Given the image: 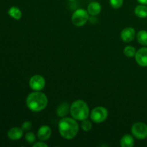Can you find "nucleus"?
I'll use <instances>...</instances> for the list:
<instances>
[{"label": "nucleus", "instance_id": "412c9836", "mask_svg": "<svg viewBox=\"0 0 147 147\" xmlns=\"http://www.w3.org/2000/svg\"><path fill=\"white\" fill-rule=\"evenodd\" d=\"M111 6L114 9H119L122 6L123 0H109Z\"/></svg>", "mask_w": 147, "mask_h": 147}, {"label": "nucleus", "instance_id": "393cba45", "mask_svg": "<svg viewBox=\"0 0 147 147\" xmlns=\"http://www.w3.org/2000/svg\"><path fill=\"white\" fill-rule=\"evenodd\" d=\"M69 1H75V0H69Z\"/></svg>", "mask_w": 147, "mask_h": 147}, {"label": "nucleus", "instance_id": "4468645a", "mask_svg": "<svg viewBox=\"0 0 147 147\" xmlns=\"http://www.w3.org/2000/svg\"><path fill=\"white\" fill-rule=\"evenodd\" d=\"M134 12L138 17H140V18L147 17V7L145 4L138 5L135 8Z\"/></svg>", "mask_w": 147, "mask_h": 147}, {"label": "nucleus", "instance_id": "f257e3e1", "mask_svg": "<svg viewBox=\"0 0 147 147\" xmlns=\"http://www.w3.org/2000/svg\"><path fill=\"white\" fill-rule=\"evenodd\" d=\"M79 126L76 120L71 118H64L58 123L60 135L66 139H71L77 135Z\"/></svg>", "mask_w": 147, "mask_h": 147}, {"label": "nucleus", "instance_id": "423d86ee", "mask_svg": "<svg viewBox=\"0 0 147 147\" xmlns=\"http://www.w3.org/2000/svg\"><path fill=\"white\" fill-rule=\"evenodd\" d=\"M131 132L137 139H145L147 137V125L142 122H137L132 126Z\"/></svg>", "mask_w": 147, "mask_h": 147}, {"label": "nucleus", "instance_id": "6e6552de", "mask_svg": "<svg viewBox=\"0 0 147 147\" xmlns=\"http://www.w3.org/2000/svg\"><path fill=\"white\" fill-rule=\"evenodd\" d=\"M136 61L142 67H147V47L140 48L135 55Z\"/></svg>", "mask_w": 147, "mask_h": 147}, {"label": "nucleus", "instance_id": "9d476101", "mask_svg": "<svg viewBox=\"0 0 147 147\" xmlns=\"http://www.w3.org/2000/svg\"><path fill=\"white\" fill-rule=\"evenodd\" d=\"M52 131L48 126H42L38 129L37 137L41 141H46L51 136Z\"/></svg>", "mask_w": 147, "mask_h": 147}, {"label": "nucleus", "instance_id": "4be33fe9", "mask_svg": "<svg viewBox=\"0 0 147 147\" xmlns=\"http://www.w3.org/2000/svg\"><path fill=\"white\" fill-rule=\"evenodd\" d=\"M32 128V123L30 121H25L23 123L22 126V129L23 131H29Z\"/></svg>", "mask_w": 147, "mask_h": 147}, {"label": "nucleus", "instance_id": "f8f14e48", "mask_svg": "<svg viewBox=\"0 0 147 147\" xmlns=\"http://www.w3.org/2000/svg\"><path fill=\"white\" fill-rule=\"evenodd\" d=\"M101 11V5L97 1H92L88 6V12L90 15L96 16Z\"/></svg>", "mask_w": 147, "mask_h": 147}, {"label": "nucleus", "instance_id": "5701e85b", "mask_svg": "<svg viewBox=\"0 0 147 147\" xmlns=\"http://www.w3.org/2000/svg\"><path fill=\"white\" fill-rule=\"evenodd\" d=\"M33 147H47V145L43 142H37L33 144Z\"/></svg>", "mask_w": 147, "mask_h": 147}, {"label": "nucleus", "instance_id": "7ed1b4c3", "mask_svg": "<svg viewBox=\"0 0 147 147\" xmlns=\"http://www.w3.org/2000/svg\"><path fill=\"white\" fill-rule=\"evenodd\" d=\"M70 113L74 119L78 121L86 120L89 116L88 106L83 100H76L70 106Z\"/></svg>", "mask_w": 147, "mask_h": 147}, {"label": "nucleus", "instance_id": "a211bd4d", "mask_svg": "<svg viewBox=\"0 0 147 147\" xmlns=\"http://www.w3.org/2000/svg\"><path fill=\"white\" fill-rule=\"evenodd\" d=\"M136 53V49L134 47H132V46H127V47H125L124 50H123V53L128 57H134Z\"/></svg>", "mask_w": 147, "mask_h": 147}, {"label": "nucleus", "instance_id": "aec40b11", "mask_svg": "<svg viewBox=\"0 0 147 147\" xmlns=\"http://www.w3.org/2000/svg\"><path fill=\"white\" fill-rule=\"evenodd\" d=\"M25 140L28 144H33L36 140V136L32 132H27L25 135Z\"/></svg>", "mask_w": 147, "mask_h": 147}, {"label": "nucleus", "instance_id": "dca6fc26", "mask_svg": "<svg viewBox=\"0 0 147 147\" xmlns=\"http://www.w3.org/2000/svg\"><path fill=\"white\" fill-rule=\"evenodd\" d=\"M9 15L14 20H20L22 17V11L18 7H11L8 11Z\"/></svg>", "mask_w": 147, "mask_h": 147}, {"label": "nucleus", "instance_id": "39448f33", "mask_svg": "<svg viewBox=\"0 0 147 147\" xmlns=\"http://www.w3.org/2000/svg\"><path fill=\"white\" fill-rule=\"evenodd\" d=\"M108 111L106 108L98 106L92 111L90 114V119L95 123H101L104 121L108 117Z\"/></svg>", "mask_w": 147, "mask_h": 147}, {"label": "nucleus", "instance_id": "1a4fd4ad", "mask_svg": "<svg viewBox=\"0 0 147 147\" xmlns=\"http://www.w3.org/2000/svg\"><path fill=\"white\" fill-rule=\"evenodd\" d=\"M136 36V31L132 27H126L122 30L121 33V37L126 42H131Z\"/></svg>", "mask_w": 147, "mask_h": 147}, {"label": "nucleus", "instance_id": "2eb2a0df", "mask_svg": "<svg viewBox=\"0 0 147 147\" xmlns=\"http://www.w3.org/2000/svg\"><path fill=\"white\" fill-rule=\"evenodd\" d=\"M69 112V105L67 103H63L59 105L57 109V114L60 117H64Z\"/></svg>", "mask_w": 147, "mask_h": 147}, {"label": "nucleus", "instance_id": "20e7f679", "mask_svg": "<svg viewBox=\"0 0 147 147\" xmlns=\"http://www.w3.org/2000/svg\"><path fill=\"white\" fill-rule=\"evenodd\" d=\"M89 18L88 13L84 9H78L72 15V22L77 27H81L87 22Z\"/></svg>", "mask_w": 147, "mask_h": 147}, {"label": "nucleus", "instance_id": "b1692460", "mask_svg": "<svg viewBox=\"0 0 147 147\" xmlns=\"http://www.w3.org/2000/svg\"><path fill=\"white\" fill-rule=\"evenodd\" d=\"M137 1L142 4H145V5L147 4V0H137Z\"/></svg>", "mask_w": 147, "mask_h": 147}, {"label": "nucleus", "instance_id": "0eeeda50", "mask_svg": "<svg viewBox=\"0 0 147 147\" xmlns=\"http://www.w3.org/2000/svg\"><path fill=\"white\" fill-rule=\"evenodd\" d=\"M30 86L35 91H40L45 86V80L42 76L35 75L30 78Z\"/></svg>", "mask_w": 147, "mask_h": 147}, {"label": "nucleus", "instance_id": "f3484780", "mask_svg": "<svg viewBox=\"0 0 147 147\" xmlns=\"http://www.w3.org/2000/svg\"><path fill=\"white\" fill-rule=\"evenodd\" d=\"M136 39L141 45L147 46V31L146 30L139 31L136 35Z\"/></svg>", "mask_w": 147, "mask_h": 147}, {"label": "nucleus", "instance_id": "ddd939ff", "mask_svg": "<svg viewBox=\"0 0 147 147\" xmlns=\"http://www.w3.org/2000/svg\"><path fill=\"white\" fill-rule=\"evenodd\" d=\"M134 145V140L133 136L126 134L121 139V146L122 147H132Z\"/></svg>", "mask_w": 147, "mask_h": 147}, {"label": "nucleus", "instance_id": "9b49d317", "mask_svg": "<svg viewBox=\"0 0 147 147\" xmlns=\"http://www.w3.org/2000/svg\"><path fill=\"white\" fill-rule=\"evenodd\" d=\"M22 135L23 129L18 127L11 128L7 133V136L11 140H18V139H21Z\"/></svg>", "mask_w": 147, "mask_h": 147}, {"label": "nucleus", "instance_id": "6ab92c4d", "mask_svg": "<svg viewBox=\"0 0 147 147\" xmlns=\"http://www.w3.org/2000/svg\"><path fill=\"white\" fill-rule=\"evenodd\" d=\"M81 128L84 131H89L92 129V123L88 120H83L81 123Z\"/></svg>", "mask_w": 147, "mask_h": 147}, {"label": "nucleus", "instance_id": "f03ea898", "mask_svg": "<svg viewBox=\"0 0 147 147\" xmlns=\"http://www.w3.org/2000/svg\"><path fill=\"white\" fill-rule=\"evenodd\" d=\"M27 106L32 111H40L45 109L47 105V98L40 91L31 93L26 100Z\"/></svg>", "mask_w": 147, "mask_h": 147}]
</instances>
